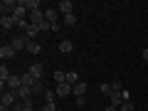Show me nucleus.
<instances>
[{
	"mask_svg": "<svg viewBox=\"0 0 148 111\" xmlns=\"http://www.w3.org/2000/svg\"><path fill=\"white\" fill-rule=\"evenodd\" d=\"M17 104V94L15 91H3V99H0V106H5V109L12 111V106Z\"/></svg>",
	"mask_w": 148,
	"mask_h": 111,
	"instance_id": "obj_1",
	"label": "nucleus"
},
{
	"mask_svg": "<svg viewBox=\"0 0 148 111\" xmlns=\"http://www.w3.org/2000/svg\"><path fill=\"white\" fill-rule=\"evenodd\" d=\"M27 42H30V40H27L25 35H20V37H12L10 40V47L15 49V52H22V49H27Z\"/></svg>",
	"mask_w": 148,
	"mask_h": 111,
	"instance_id": "obj_2",
	"label": "nucleus"
},
{
	"mask_svg": "<svg viewBox=\"0 0 148 111\" xmlns=\"http://www.w3.org/2000/svg\"><path fill=\"white\" fill-rule=\"evenodd\" d=\"M59 15H62V12H59L57 8H47V10H45V20H47L49 25H57V22H59Z\"/></svg>",
	"mask_w": 148,
	"mask_h": 111,
	"instance_id": "obj_3",
	"label": "nucleus"
},
{
	"mask_svg": "<svg viewBox=\"0 0 148 111\" xmlns=\"http://www.w3.org/2000/svg\"><path fill=\"white\" fill-rule=\"evenodd\" d=\"M57 10L62 12V15H74V3H72V0H59Z\"/></svg>",
	"mask_w": 148,
	"mask_h": 111,
	"instance_id": "obj_4",
	"label": "nucleus"
},
{
	"mask_svg": "<svg viewBox=\"0 0 148 111\" xmlns=\"http://www.w3.org/2000/svg\"><path fill=\"white\" fill-rule=\"evenodd\" d=\"M15 49H12L10 47V45H3V47H0V59H3V62H8V59H12V57H15Z\"/></svg>",
	"mask_w": 148,
	"mask_h": 111,
	"instance_id": "obj_5",
	"label": "nucleus"
},
{
	"mask_svg": "<svg viewBox=\"0 0 148 111\" xmlns=\"http://www.w3.org/2000/svg\"><path fill=\"white\" fill-rule=\"evenodd\" d=\"M54 91H57L59 99H64V96L72 94V84H69V82H64V84H57V89H54Z\"/></svg>",
	"mask_w": 148,
	"mask_h": 111,
	"instance_id": "obj_6",
	"label": "nucleus"
},
{
	"mask_svg": "<svg viewBox=\"0 0 148 111\" xmlns=\"http://www.w3.org/2000/svg\"><path fill=\"white\" fill-rule=\"evenodd\" d=\"M20 5L27 12H35V10H40V0H20Z\"/></svg>",
	"mask_w": 148,
	"mask_h": 111,
	"instance_id": "obj_7",
	"label": "nucleus"
},
{
	"mask_svg": "<svg viewBox=\"0 0 148 111\" xmlns=\"http://www.w3.org/2000/svg\"><path fill=\"white\" fill-rule=\"evenodd\" d=\"M123 101H126V99H123V91H114V94L109 96V104L111 106H121Z\"/></svg>",
	"mask_w": 148,
	"mask_h": 111,
	"instance_id": "obj_8",
	"label": "nucleus"
},
{
	"mask_svg": "<svg viewBox=\"0 0 148 111\" xmlns=\"http://www.w3.org/2000/svg\"><path fill=\"white\" fill-rule=\"evenodd\" d=\"M40 32H42V30H40V25H32V22H30V25H27V30H25V37H27V40H35Z\"/></svg>",
	"mask_w": 148,
	"mask_h": 111,
	"instance_id": "obj_9",
	"label": "nucleus"
},
{
	"mask_svg": "<svg viewBox=\"0 0 148 111\" xmlns=\"http://www.w3.org/2000/svg\"><path fill=\"white\" fill-rule=\"evenodd\" d=\"M72 94L77 96V99H79V96H84V94H86V84H84V82H77V84L72 86Z\"/></svg>",
	"mask_w": 148,
	"mask_h": 111,
	"instance_id": "obj_10",
	"label": "nucleus"
},
{
	"mask_svg": "<svg viewBox=\"0 0 148 111\" xmlns=\"http://www.w3.org/2000/svg\"><path fill=\"white\" fill-rule=\"evenodd\" d=\"M30 22H32V25H42V22H45V12H42V10L30 12Z\"/></svg>",
	"mask_w": 148,
	"mask_h": 111,
	"instance_id": "obj_11",
	"label": "nucleus"
},
{
	"mask_svg": "<svg viewBox=\"0 0 148 111\" xmlns=\"http://www.w3.org/2000/svg\"><path fill=\"white\" fill-rule=\"evenodd\" d=\"M17 99H20V101L32 99V86H20V91H17Z\"/></svg>",
	"mask_w": 148,
	"mask_h": 111,
	"instance_id": "obj_12",
	"label": "nucleus"
},
{
	"mask_svg": "<svg viewBox=\"0 0 148 111\" xmlns=\"http://www.w3.org/2000/svg\"><path fill=\"white\" fill-rule=\"evenodd\" d=\"M72 49H74V42H72V40H62V42H59V52H62V54H69Z\"/></svg>",
	"mask_w": 148,
	"mask_h": 111,
	"instance_id": "obj_13",
	"label": "nucleus"
},
{
	"mask_svg": "<svg viewBox=\"0 0 148 111\" xmlns=\"http://www.w3.org/2000/svg\"><path fill=\"white\" fill-rule=\"evenodd\" d=\"M27 72L32 74V77H35V79H42V64H30V69H27Z\"/></svg>",
	"mask_w": 148,
	"mask_h": 111,
	"instance_id": "obj_14",
	"label": "nucleus"
},
{
	"mask_svg": "<svg viewBox=\"0 0 148 111\" xmlns=\"http://www.w3.org/2000/svg\"><path fill=\"white\" fill-rule=\"evenodd\" d=\"M45 91H47V89H45L42 79H37L35 84H32V96H37V94H45Z\"/></svg>",
	"mask_w": 148,
	"mask_h": 111,
	"instance_id": "obj_15",
	"label": "nucleus"
},
{
	"mask_svg": "<svg viewBox=\"0 0 148 111\" xmlns=\"http://www.w3.org/2000/svg\"><path fill=\"white\" fill-rule=\"evenodd\" d=\"M20 79H22V86H32V84H35V77H32V74L30 72H25V74H20Z\"/></svg>",
	"mask_w": 148,
	"mask_h": 111,
	"instance_id": "obj_16",
	"label": "nucleus"
},
{
	"mask_svg": "<svg viewBox=\"0 0 148 111\" xmlns=\"http://www.w3.org/2000/svg\"><path fill=\"white\" fill-rule=\"evenodd\" d=\"M40 49H42V47H40L37 40H30V42H27V52H30V54H40Z\"/></svg>",
	"mask_w": 148,
	"mask_h": 111,
	"instance_id": "obj_17",
	"label": "nucleus"
},
{
	"mask_svg": "<svg viewBox=\"0 0 148 111\" xmlns=\"http://www.w3.org/2000/svg\"><path fill=\"white\" fill-rule=\"evenodd\" d=\"M0 27H3V30H12V27H15V20H12V17H0Z\"/></svg>",
	"mask_w": 148,
	"mask_h": 111,
	"instance_id": "obj_18",
	"label": "nucleus"
},
{
	"mask_svg": "<svg viewBox=\"0 0 148 111\" xmlns=\"http://www.w3.org/2000/svg\"><path fill=\"white\" fill-rule=\"evenodd\" d=\"M99 91H101V96H106V99H109V96L114 94V89H111V82H109V84H101Z\"/></svg>",
	"mask_w": 148,
	"mask_h": 111,
	"instance_id": "obj_19",
	"label": "nucleus"
},
{
	"mask_svg": "<svg viewBox=\"0 0 148 111\" xmlns=\"http://www.w3.org/2000/svg\"><path fill=\"white\" fill-rule=\"evenodd\" d=\"M10 77H12L10 69H8V67H5V62H3V67H0V82H8Z\"/></svg>",
	"mask_w": 148,
	"mask_h": 111,
	"instance_id": "obj_20",
	"label": "nucleus"
},
{
	"mask_svg": "<svg viewBox=\"0 0 148 111\" xmlns=\"http://www.w3.org/2000/svg\"><path fill=\"white\" fill-rule=\"evenodd\" d=\"M54 82H57V84H64V82H67V72L57 69V72H54Z\"/></svg>",
	"mask_w": 148,
	"mask_h": 111,
	"instance_id": "obj_21",
	"label": "nucleus"
},
{
	"mask_svg": "<svg viewBox=\"0 0 148 111\" xmlns=\"http://www.w3.org/2000/svg\"><path fill=\"white\" fill-rule=\"evenodd\" d=\"M45 101H47V104H54V99H57V91H52V89H47V91H45Z\"/></svg>",
	"mask_w": 148,
	"mask_h": 111,
	"instance_id": "obj_22",
	"label": "nucleus"
},
{
	"mask_svg": "<svg viewBox=\"0 0 148 111\" xmlns=\"http://www.w3.org/2000/svg\"><path fill=\"white\" fill-rule=\"evenodd\" d=\"M67 82H69V84L74 86L77 82H82V79H79V74H77V72H67Z\"/></svg>",
	"mask_w": 148,
	"mask_h": 111,
	"instance_id": "obj_23",
	"label": "nucleus"
},
{
	"mask_svg": "<svg viewBox=\"0 0 148 111\" xmlns=\"http://www.w3.org/2000/svg\"><path fill=\"white\" fill-rule=\"evenodd\" d=\"M136 106H133V101H123L121 106H119V111H133Z\"/></svg>",
	"mask_w": 148,
	"mask_h": 111,
	"instance_id": "obj_24",
	"label": "nucleus"
},
{
	"mask_svg": "<svg viewBox=\"0 0 148 111\" xmlns=\"http://www.w3.org/2000/svg\"><path fill=\"white\" fill-rule=\"evenodd\" d=\"M74 22H77V15H64V25L67 27H72Z\"/></svg>",
	"mask_w": 148,
	"mask_h": 111,
	"instance_id": "obj_25",
	"label": "nucleus"
},
{
	"mask_svg": "<svg viewBox=\"0 0 148 111\" xmlns=\"http://www.w3.org/2000/svg\"><path fill=\"white\" fill-rule=\"evenodd\" d=\"M111 89H114V91H123V84L119 79H114V82H111Z\"/></svg>",
	"mask_w": 148,
	"mask_h": 111,
	"instance_id": "obj_26",
	"label": "nucleus"
},
{
	"mask_svg": "<svg viewBox=\"0 0 148 111\" xmlns=\"http://www.w3.org/2000/svg\"><path fill=\"white\" fill-rule=\"evenodd\" d=\"M42 111H57V104H45Z\"/></svg>",
	"mask_w": 148,
	"mask_h": 111,
	"instance_id": "obj_27",
	"label": "nucleus"
},
{
	"mask_svg": "<svg viewBox=\"0 0 148 111\" xmlns=\"http://www.w3.org/2000/svg\"><path fill=\"white\" fill-rule=\"evenodd\" d=\"M143 62H146V64H148V47H146V49H143Z\"/></svg>",
	"mask_w": 148,
	"mask_h": 111,
	"instance_id": "obj_28",
	"label": "nucleus"
},
{
	"mask_svg": "<svg viewBox=\"0 0 148 111\" xmlns=\"http://www.w3.org/2000/svg\"><path fill=\"white\" fill-rule=\"evenodd\" d=\"M104 111H119V106H111V104H109V106H106Z\"/></svg>",
	"mask_w": 148,
	"mask_h": 111,
	"instance_id": "obj_29",
	"label": "nucleus"
},
{
	"mask_svg": "<svg viewBox=\"0 0 148 111\" xmlns=\"http://www.w3.org/2000/svg\"><path fill=\"white\" fill-rule=\"evenodd\" d=\"M22 111H35V106H27V109H22Z\"/></svg>",
	"mask_w": 148,
	"mask_h": 111,
	"instance_id": "obj_30",
	"label": "nucleus"
}]
</instances>
